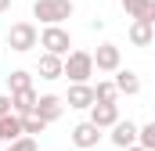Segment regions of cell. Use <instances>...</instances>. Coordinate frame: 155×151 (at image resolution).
Masks as SVG:
<instances>
[{
	"label": "cell",
	"mask_w": 155,
	"mask_h": 151,
	"mask_svg": "<svg viewBox=\"0 0 155 151\" xmlns=\"http://www.w3.org/2000/svg\"><path fill=\"white\" fill-rule=\"evenodd\" d=\"M72 0H36L33 4V18H40L43 25H61L65 18H72Z\"/></svg>",
	"instance_id": "obj_1"
},
{
	"label": "cell",
	"mask_w": 155,
	"mask_h": 151,
	"mask_svg": "<svg viewBox=\"0 0 155 151\" xmlns=\"http://www.w3.org/2000/svg\"><path fill=\"white\" fill-rule=\"evenodd\" d=\"M61 76H69L72 83H87L94 76V58L87 50H69L61 58Z\"/></svg>",
	"instance_id": "obj_2"
},
{
	"label": "cell",
	"mask_w": 155,
	"mask_h": 151,
	"mask_svg": "<svg viewBox=\"0 0 155 151\" xmlns=\"http://www.w3.org/2000/svg\"><path fill=\"white\" fill-rule=\"evenodd\" d=\"M36 43L47 50V54H58V58H65L69 47H72V40H69V33H65L61 25H47V29L36 36Z\"/></svg>",
	"instance_id": "obj_3"
},
{
	"label": "cell",
	"mask_w": 155,
	"mask_h": 151,
	"mask_svg": "<svg viewBox=\"0 0 155 151\" xmlns=\"http://www.w3.org/2000/svg\"><path fill=\"white\" fill-rule=\"evenodd\" d=\"M36 25L33 22H18V25H11L7 29V43H11V50H18V54H25V50H33L36 47Z\"/></svg>",
	"instance_id": "obj_4"
},
{
	"label": "cell",
	"mask_w": 155,
	"mask_h": 151,
	"mask_svg": "<svg viewBox=\"0 0 155 151\" xmlns=\"http://www.w3.org/2000/svg\"><path fill=\"white\" fill-rule=\"evenodd\" d=\"M61 112H65V101L58 94H43V97H36V104H33V115H40L43 122H58Z\"/></svg>",
	"instance_id": "obj_5"
},
{
	"label": "cell",
	"mask_w": 155,
	"mask_h": 151,
	"mask_svg": "<svg viewBox=\"0 0 155 151\" xmlns=\"http://www.w3.org/2000/svg\"><path fill=\"white\" fill-rule=\"evenodd\" d=\"M90 58H94V69H97V72H116L119 65H123V54H119L116 43H101Z\"/></svg>",
	"instance_id": "obj_6"
},
{
	"label": "cell",
	"mask_w": 155,
	"mask_h": 151,
	"mask_svg": "<svg viewBox=\"0 0 155 151\" xmlns=\"http://www.w3.org/2000/svg\"><path fill=\"white\" fill-rule=\"evenodd\" d=\"M116 119H119V104L116 101H94V104H90V122H94V126L108 130Z\"/></svg>",
	"instance_id": "obj_7"
},
{
	"label": "cell",
	"mask_w": 155,
	"mask_h": 151,
	"mask_svg": "<svg viewBox=\"0 0 155 151\" xmlns=\"http://www.w3.org/2000/svg\"><path fill=\"white\" fill-rule=\"evenodd\" d=\"M97 140H101V126H94V122H90V119H87V122H79L76 130H72V144H76V148H97Z\"/></svg>",
	"instance_id": "obj_8"
},
{
	"label": "cell",
	"mask_w": 155,
	"mask_h": 151,
	"mask_svg": "<svg viewBox=\"0 0 155 151\" xmlns=\"http://www.w3.org/2000/svg\"><path fill=\"white\" fill-rule=\"evenodd\" d=\"M108 130H112L108 137H112V144H116V148H130V144H137V126H134L130 119H126V122H123V119H116Z\"/></svg>",
	"instance_id": "obj_9"
},
{
	"label": "cell",
	"mask_w": 155,
	"mask_h": 151,
	"mask_svg": "<svg viewBox=\"0 0 155 151\" xmlns=\"http://www.w3.org/2000/svg\"><path fill=\"white\" fill-rule=\"evenodd\" d=\"M61 101H65L69 108H90V104H94V90H90L87 83H72Z\"/></svg>",
	"instance_id": "obj_10"
},
{
	"label": "cell",
	"mask_w": 155,
	"mask_h": 151,
	"mask_svg": "<svg viewBox=\"0 0 155 151\" xmlns=\"http://www.w3.org/2000/svg\"><path fill=\"white\" fill-rule=\"evenodd\" d=\"M112 83H116V90H119V94H126V97L141 94V79H137V72H134V69H123V65H119Z\"/></svg>",
	"instance_id": "obj_11"
},
{
	"label": "cell",
	"mask_w": 155,
	"mask_h": 151,
	"mask_svg": "<svg viewBox=\"0 0 155 151\" xmlns=\"http://www.w3.org/2000/svg\"><path fill=\"white\" fill-rule=\"evenodd\" d=\"M152 40H155L152 22H141V18H134V25H130V43H134V47H152Z\"/></svg>",
	"instance_id": "obj_12"
},
{
	"label": "cell",
	"mask_w": 155,
	"mask_h": 151,
	"mask_svg": "<svg viewBox=\"0 0 155 151\" xmlns=\"http://www.w3.org/2000/svg\"><path fill=\"white\" fill-rule=\"evenodd\" d=\"M33 104H36V90H33V86L11 94V112H15V115H29V112H33Z\"/></svg>",
	"instance_id": "obj_13"
},
{
	"label": "cell",
	"mask_w": 155,
	"mask_h": 151,
	"mask_svg": "<svg viewBox=\"0 0 155 151\" xmlns=\"http://www.w3.org/2000/svg\"><path fill=\"white\" fill-rule=\"evenodd\" d=\"M36 72H40V79H61V58L58 54H40V65H36Z\"/></svg>",
	"instance_id": "obj_14"
},
{
	"label": "cell",
	"mask_w": 155,
	"mask_h": 151,
	"mask_svg": "<svg viewBox=\"0 0 155 151\" xmlns=\"http://www.w3.org/2000/svg\"><path fill=\"white\" fill-rule=\"evenodd\" d=\"M15 137H22V119L15 112L0 115V140H15Z\"/></svg>",
	"instance_id": "obj_15"
},
{
	"label": "cell",
	"mask_w": 155,
	"mask_h": 151,
	"mask_svg": "<svg viewBox=\"0 0 155 151\" xmlns=\"http://www.w3.org/2000/svg\"><path fill=\"white\" fill-rule=\"evenodd\" d=\"M90 90H94V101H116V97H119V90H116L112 79H101V83L90 86Z\"/></svg>",
	"instance_id": "obj_16"
},
{
	"label": "cell",
	"mask_w": 155,
	"mask_h": 151,
	"mask_svg": "<svg viewBox=\"0 0 155 151\" xmlns=\"http://www.w3.org/2000/svg\"><path fill=\"white\" fill-rule=\"evenodd\" d=\"M130 14L141 18V22H155V0H137V4L130 7Z\"/></svg>",
	"instance_id": "obj_17"
},
{
	"label": "cell",
	"mask_w": 155,
	"mask_h": 151,
	"mask_svg": "<svg viewBox=\"0 0 155 151\" xmlns=\"http://www.w3.org/2000/svg\"><path fill=\"white\" fill-rule=\"evenodd\" d=\"M7 86H11V94H15V90H29V86H33V76L22 72V69H15V72L7 76Z\"/></svg>",
	"instance_id": "obj_18"
},
{
	"label": "cell",
	"mask_w": 155,
	"mask_h": 151,
	"mask_svg": "<svg viewBox=\"0 0 155 151\" xmlns=\"http://www.w3.org/2000/svg\"><path fill=\"white\" fill-rule=\"evenodd\" d=\"M18 119H22V133H29V137H33V133H43V130H47V122H43V119H40V115H18Z\"/></svg>",
	"instance_id": "obj_19"
},
{
	"label": "cell",
	"mask_w": 155,
	"mask_h": 151,
	"mask_svg": "<svg viewBox=\"0 0 155 151\" xmlns=\"http://www.w3.org/2000/svg\"><path fill=\"white\" fill-rule=\"evenodd\" d=\"M137 144H141V148H148V151H155V122L137 126Z\"/></svg>",
	"instance_id": "obj_20"
},
{
	"label": "cell",
	"mask_w": 155,
	"mask_h": 151,
	"mask_svg": "<svg viewBox=\"0 0 155 151\" xmlns=\"http://www.w3.org/2000/svg\"><path fill=\"white\" fill-rule=\"evenodd\" d=\"M7 151H40V148H36V137H29V133H22V137H15V140H7Z\"/></svg>",
	"instance_id": "obj_21"
},
{
	"label": "cell",
	"mask_w": 155,
	"mask_h": 151,
	"mask_svg": "<svg viewBox=\"0 0 155 151\" xmlns=\"http://www.w3.org/2000/svg\"><path fill=\"white\" fill-rule=\"evenodd\" d=\"M11 112V94H0V115Z\"/></svg>",
	"instance_id": "obj_22"
},
{
	"label": "cell",
	"mask_w": 155,
	"mask_h": 151,
	"mask_svg": "<svg viewBox=\"0 0 155 151\" xmlns=\"http://www.w3.org/2000/svg\"><path fill=\"white\" fill-rule=\"evenodd\" d=\"M123 151H148V148H141V144H130V148H123Z\"/></svg>",
	"instance_id": "obj_23"
},
{
	"label": "cell",
	"mask_w": 155,
	"mask_h": 151,
	"mask_svg": "<svg viewBox=\"0 0 155 151\" xmlns=\"http://www.w3.org/2000/svg\"><path fill=\"white\" fill-rule=\"evenodd\" d=\"M119 4H123V7H126V11H130V7H134V4H137V0H119Z\"/></svg>",
	"instance_id": "obj_24"
},
{
	"label": "cell",
	"mask_w": 155,
	"mask_h": 151,
	"mask_svg": "<svg viewBox=\"0 0 155 151\" xmlns=\"http://www.w3.org/2000/svg\"><path fill=\"white\" fill-rule=\"evenodd\" d=\"M7 7H11V0H0V14H4V11H7Z\"/></svg>",
	"instance_id": "obj_25"
}]
</instances>
